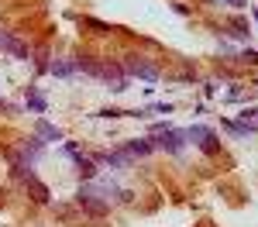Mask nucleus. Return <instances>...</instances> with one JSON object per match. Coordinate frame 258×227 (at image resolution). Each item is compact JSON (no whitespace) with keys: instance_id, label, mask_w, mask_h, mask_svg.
Instances as JSON below:
<instances>
[{"instance_id":"ddd939ff","label":"nucleus","mask_w":258,"mask_h":227,"mask_svg":"<svg viewBox=\"0 0 258 227\" xmlns=\"http://www.w3.org/2000/svg\"><path fill=\"white\" fill-rule=\"evenodd\" d=\"M241 62H251V65H258V52H251V48H248V52H241Z\"/></svg>"},{"instance_id":"39448f33","label":"nucleus","mask_w":258,"mask_h":227,"mask_svg":"<svg viewBox=\"0 0 258 227\" xmlns=\"http://www.w3.org/2000/svg\"><path fill=\"white\" fill-rule=\"evenodd\" d=\"M76 200H80V206H86V210H90L93 217H103V213H107V200H100V196H90V193H80Z\"/></svg>"},{"instance_id":"7ed1b4c3","label":"nucleus","mask_w":258,"mask_h":227,"mask_svg":"<svg viewBox=\"0 0 258 227\" xmlns=\"http://www.w3.org/2000/svg\"><path fill=\"white\" fill-rule=\"evenodd\" d=\"M186 138H189L193 144H200L203 152H210V155H214V152L220 148V144H217V134H214L210 127H203V124H197V127H189V131H186Z\"/></svg>"},{"instance_id":"4468645a","label":"nucleus","mask_w":258,"mask_h":227,"mask_svg":"<svg viewBox=\"0 0 258 227\" xmlns=\"http://www.w3.org/2000/svg\"><path fill=\"white\" fill-rule=\"evenodd\" d=\"M100 117H124V110H114L110 107V110H100Z\"/></svg>"},{"instance_id":"2eb2a0df","label":"nucleus","mask_w":258,"mask_h":227,"mask_svg":"<svg viewBox=\"0 0 258 227\" xmlns=\"http://www.w3.org/2000/svg\"><path fill=\"white\" fill-rule=\"evenodd\" d=\"M227 4H234V7H244V4H248V0H227Z\"/></svg>"},{"instance_id":"9b49d317","label":"nucleus","mask_w":258,"mask_h":227,"mask_svg":"<svg viewBox=\"0 0 258 227\" xmlns=\"http://www.w3.org/2000/svg\"><path fill=\"white\" fill-rule=\"evenodd\" d=\"M38 152H41V141H38V138H31V141L24 144V155H28V162H31V159H38Z\"/></svg>"},{"instance_id":"1a4fd4ad","label":"nucleus","mask_w":258,"mask_h":227,"mask_svg":"<svg viewBox=\"0 0 258 227\" xmlns=\"http://www.w3.org/2000/svg\"><path fill=\"white\" fill-rule=\"evenodd\" d=\"M238 124L244 127V131H258V107H255V110H244Z\"/></svg>"},{"instance_id":"0eeeda50","label":"nucleus","mask_w":258,"mask_h":227,"mask_svg":"<svg viewBox=\"0 0 258 227\" xmlns=\"http://www.w3.org/2000/svg\"><path fill=\"white\" fill-rule=\"evenodd\" d=\"M48 72H52V76H73V72H80V69H76V62L55 59V62H48Z\"/></svg>"},{"instance_id":"f257e3e1","label":"nucleus","mask_w":258,"mask_h":227,"mask_svg":"<svg viewBox=\"0 0 258 227\" xmlns=\"http://www.w3.org/2000/svg\"><path fill=\"white\" fill-rule=\"evenodd\" d=\"M182 144H186V131H176V127L155 124V131H152V148H165V152H182Z\"/></svg>"},{"instance_id":"f3484780","label":"nucleus","mask_w":258,"mask_h":227,"mask_svg":"<svg viewBox=\"0 0 258 227\" xmlns=\"http://www.w3.org/2000/svg\"><path fill=\"white\" fill-rule=\"evenodd\" d=\"M255 21H258V11H255Z\"/></svg>"},{"instance_id":"423d86ee","label":"nucleus","mask_w":258,"mask_h":227,"mask_svg":"<svg viewBox=\"0 0 258 227\" xmlns=\"http://www.w3.org/2000/svg\"><path fill=\"white\" fill-rule=\"evenodd\" d=\"M35 134H38V138H45V141H62V131L55 127V124H48V121H38V124H35Z\"/></svg>"},{"instance_id":"20e7f679","label":"nucleus","mask_w":258,"mask_h":227,"mask_svg":"<svg viewBox=\"0 0 258 227\" xmlns=\"http://www.w3.org/2000/svg\"><path fill=\"white\" fill-rule=\"evenodd\" d=\"M0 48L4 52H11L14 59H28V45H21L14 35H7V31H0Z\"/></svg>"},{"instance_id":"f03ea898","label":"nucleus","mask_w":258,"mask_h":227,"mask_svg":"<svg viewBox=\"0 0 258 227\" xmlns=\"http://www.w3.org/2000/svg\"><path fill=\"white\" fill-rule=\"evenodd\" d=\"M120 69H124L127 76H138V80H148V83L159 80V69H155V65H148L145 59H138V55H127V59L120 62Z\"/></svg>"},{"instance_id":"dca6fc26","label":"nucleus","mask_w":258,"mask_h":227,"mask_svg":"<svg viewBox=\"0 0 258 227\" xmlns=\"http://www.w3.org/2000/svg\"><path fill=\"white\" fill-rule=\"evenodd\" d=\"M4 107H7V103H4V100H0V110H4Z\"/></svg>"},{"instance_id":"6e6552de","label":"nucleus","mask_w":258,"mask_h":227,"mask_svg":"<svg viewBox=\"0 0 258 227\" xmlns=\"http://www.w3.org/2000/svg\"><path fill=\"white\" fill-rule=\"evenodd\" d=\"M152 152V138H138V141H127V155H148Z\"/></svg>"},{"instance_id":"f8f14e48","label":"nucleus","mask_w":258,"mask_h":227,"mask_svg":"<svg viewBox=\"0 0 258 227\" xmlns=\"http://www.w3.org/2000/svg\"><path fill=\"white\" fill-rule=\"evenodd\" d=\"M83 24H90V28H97L100 35H107V31H114L110 24H100V21H93V18H83Z\"/></svg>"},{"instance_id":"9d476101","label":"nucleus","mask_w":258,"mask_h":227,"mask_svg":"<svg viewBox=\"0 0 258 227\" xmlns=\"http://www.w3.org/2000/svg\"><path fill=\"white\" fill-rule=\"evenodd\" d=\"M28 107H31V110H35V114H45V97H41V93H35V90H31V93H28Z\"/></svg>"}]
</instances>
